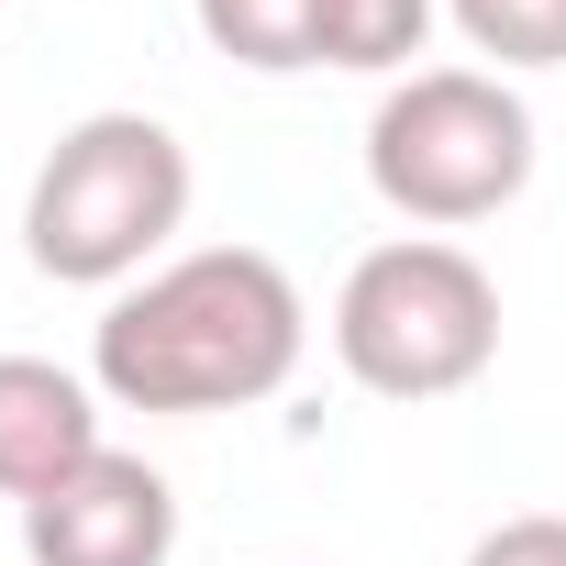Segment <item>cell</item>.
Wrapping results in <instances>:
<instances>
[{"label": "cell", "mask_w": 566, "mask_h": 566, "mask_svg": "<svg viewBox=\"0 0 566 566\" xmlns=\"http://www.w3.org/2000/svg\"><path fill=\"white\" fill-rule=\"evenodd\" d=\"M312 356V301L266 244H200L145 266L134 290H112V312L90 323V378L112 411H255L301 378Z\"/></svg>", "instance_id": "1"}, {"label": "cell", "mask_w": 566, "mask_h": 566, "mask_svg": "<svg viewBox=\"0 0 566 566\" xmlns=\"http://www.w3.org/2000/svg\"><path fill=\"white\" fill-rule=\"evenodd\" d=\"M189 145L156 112H90L45 145L23 189V255L56 290H134L189 222Z\"/></svg>", "instance_id": "2"}, {"label": "cell", "mask_w": 566, "mask_h": 566, "mask_svg": "<svg viewBox=\"0 0 566 566\" xmlns=\"http://www.w3.org/2000/svg\"><path fill=\"white\" fill-rule=\"evenodd\" d=\"M334 356L367 400H455L500 356V277L455 233L367 244L334 290Z\"/></svg>", "instance_id": "3"}, {"label": "cell", "mask_w": 566, "mask_h": 566, "mask_svg": "<svg viewBox=\"0 0 566 566\" xmlns=\"http://www.w3.org/2000/svg\"><path fill=\"white\" fill-rule=\"evenodd\" d=\"M367 189L422 222V233H467L489 211H511L533 189V112L511 78L489 67H411L389 78V101L367 112Z\"/></svg>", "instance_id": "4"}, {"label": "cell", "mask_w": 566, "mask_h": 566, "mask_svg": "<svg viewBox=\"0 0 566 566\" xmlns=\"http://www.w3.org/2000/svg\"><path fill=\"white\" fill-rule=\"evenodd\" d=\"M23 555L34 566H167L178 555V489L145 455L101 444L45 500H23Z\"/></svg>", "instance_id": "5"}, {"label": "cell", "mask_w": 566, "mask_h": 566, "mask_svg": "<svg viewBox=\"0 0 566 566\" xmlns=\"http://www.w3.org/2000/svg\"><path fill=\"white\" fill-rule=\"evenodd\" d=\"M101 433V378L56 356H0V500H45L67 467H90Z\"/></svg>", "instance_id": "6"}, {"label": "cell", "mask_w": 566, "mask_h": 566, "mask_svg": "<svg viewBox=\"0 0 566 566\" xmlns=\"http://www.w3.org/2000/svg\"><path fill=\"white\" fill-rule=\"evenodd\" d=\"M211 56L255 67V78H301L323 67V23H334V0H189Z\"/></svg>", "instance_id": "7"}, {"label": "cell", "mask_w": 566, "mask_h": 566, "mask_svg": "<svg viewBox=\"0 0 566 566\" xmlns=\"http://www.w3.org/2000/svg\"><path fill=\"white\" fill-rule=\"evenodd\" d=\"M444 23L489 56V78H511V67H566V0H444Z\"/></svg>", "instance_id": "8"}, {"label": "cell", "mask_w": 566, "mask_h": 566, "mask_svg": "<svg viewBox=\"0 0 566 566\" xmlns=\"http://www.w3.org/2000/svg\"><path fill=\"white\" fill-rule=\"evenodd\" d=\"M433 34V0H334V23H323V67H356V78H411Z\"/></svg>", "instance_id": "9"}, {"label": "cell", "mask_w": 566, "mask_h": 566, "mask_svg": "<svg viewBox=\"0 0 566 566\" xmlns=\"http://www.w3.org/2000/svg\"><path fill=\"white\" fill-rule=\"evenodd\" d=\"M467 566H566V511H522V522H489L467 544Z\"/></svg>", "instance_id": "10"}]
</instances>
